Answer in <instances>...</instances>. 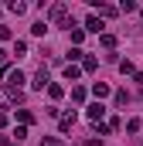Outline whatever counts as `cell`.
<instances>
[{"instance_id":"obj_1","label":"cell","mask_w":143,"mask_h":146,"mask_svg":"<svg viewBox=\"0 0 143 146\" xmlns=\"http://www.w3.org/2000/svg\"><path fill=\"white\" fill-rule=\"evenodd\" d=\"M85 115H89L92 122H99V119L106 115V106H102V102H96V106H89V109H85Z\"/></svg>"},{"instance_id":"obj_2","label":"cell","mask_w":143,"mask_h":146,"mask_svg":"<svg viewBox=\"0 0 143 146\" xmlns=\"http://www.w3.org/2000/svg\"><path fill=\"white\" fill-rule=\"evenodd\" d=\"M48 14H51V21H65V17H68V7H65V3H55Z\"/></svg>"},{"instance_id":"obj_3","label":"cell","mask_w":143,"mask_h":146,"mask_svg":"<svg viewBox=\"0 0 143 146\" xmlns=\"http://www.w3.org/2000/svg\"><path fill=\"white\" fill-rule=\"evenodd\" d=\"M102 27H106V24H102V21H99V17H96V14H92V17H89V21H85V31H92V34H99V31H102Z\"/></svg>"},{"instance_id":"obj_4","label":"cell","mask_w":143,"mask_h":146,"mask_svg":"<svg viewBox=\"0 0 143 146\" xmlns=\"http://www.w3.org/2000/svg\"><path fill=\"white\" fill-rule=\"evenodd\" d=\"M31 85H34V88H44V85H48V72L41 68V72L34 75V82H31Z\"/></svg>"},{"instance_id":"obj_5","label":"cell","mask_w":143,"mask_h":146,"mask_svg":"<svg viewBox=\"0 0 143 146\" xmlns=\"http://www.w3.org/2000/svg\"><path fill=\"white\" fill-rule=\"evenodd\" d=\"M92 92H96L99 99H106V95H109V85H106V82H96V85H92Z\"/></svg>"},{"instance_id":"obj_6","label":"cell","mask_w":143,"mask_h":146,"mask_svg":"<svg viewBox=\"0 0 143 146\" xmlns=\"http://www.w3.org/2000/svg\"><path fill=\"white\" fill-rule=\"evenodd\" d=\"M72 126H75V112H65L61 115V129H72Z\"/></svg>"},{"instance_id":"obj_7","label":"cell","mask_w":143,"mask_h":146,"mask_svg":"<svg viewBox=\"0 0 143 146\" xmlns=\"http://www.w3.org/2000/svg\"><path fill=\"white\" fill-rule=\"evenodd\" d=\"M48 95H51V99H61L65 88H61V85H48Z\"/></svg>"},{"instance_id":"obj_8","label":"cell","mask_w":143,"mask_h":146,"mask_svg":"<svg viewBox=\"0 0 143 146\" xmlns=\"http://www.w3.org/2000/svg\"><path fill=\"white\" fill-rule=\"evenodd\" d=\"M17 119H21L24 126H31V122H34V115H31V112H27V109H21V112H17Z\"/></svg>"},{"instance_id":"obj_9","label":"cell","mask_w":143,"mask_h":146,"mask_svg":"<svg viewBox=\"0 0 143 146\" xmlns=\"http://www.w3.org/2000/svg\"><path fill=\"white\" fill-rule=\"evenodd\" d=\"M21 82H24V75H21V72H10V88H21Z\"/></svg>"},{"instance_id":"obj_10","label":"cell","mask_w":143,"mask_h":146,"mask_svg":"<svg viewBox=\"0 0 143 146\" xmlns=\"http://www.w3.org/2000/svg\"><path fill=\"white\" fill-rule=\"evenodd\" d=\"M7 10H14V14H24V10H27V7H24V3H21V0H14V3H7Z\"/></svg>"},{"instance_id":"obj_11","label":"cell","mask_w":143,"mask_h":146,"mask_svg":"<svg viewBox=\"0 0 143 146\" xmlns=\"http://www.w3.org/2000/svg\"><path fill=\"white\" fill-rule=\"evenodd\" d=\"M24 51H27V44H24V41H14V54H17V58H21V54H24Z\"/></svg>"},{"instance_id":"obj_12","label":"cell","mask_w":143,"mask_h":146,"mask_svg":"<svg viewBox=\"0 0 143 146\" xmlns=\"http://www.w3.org/2000/svg\"><path fill=\"white\" fill-rule=\"evenodd\" d=\"M31 31H34V34L41 37V34H44V31H48V24H44V21H37V24H34V27H31Z\"/></svg>"},{"instance_id":"obj_13","label":"cell","mask_w":143,"mask_h":146,"mask_svg":"<svg viewBox=\"0 0 143 146\" xmlns=\"http://www.w3.org/2000/svg\"><path fill=\"white\" fill-rule=\"evenodd\" d=\"M82 37H85V31H82V27H75V31H72V44H78Z\"/></svg>"},{"instance_id":"obj_14","label":"cell","mask_w":143,"mask_h":146,"mask_svg":"<svg viewBox=\"0 0 143 146\" xmlns=\"http://www.w3.org/2000/svg\"><path fill=\"white\" fill-rule=\"evenodd\" d=\"M102 48H116V37H112V34H102Z\"/></svg>"},{"instance_id":"obj_15","label":"cell","mask_w":143,"mask_h":146,"mask_svg":"<svg viewBox=\"0 0 143 146\" xmlns=\"http://www.w3.org/2000/svg\"><path fill=\"white\" fill-rule=\"evenodd\" d=\"M65 78H72V82H75V78H78V68H75V65H68V68H65Z\"/></svg>"},{"instance_id":"obj_16","label":"cell","mask_w":143,"mask_h":146,"mask_svg":"<svg viewBox=\"0 0 143 146\" xmlns=\"http://www.w3.org/2000/svg\"><path fill=\"white\" fill-rule=\"evenodd\" d=\"M0 41H10V27H3V24H0Z\"/></svg>"},{"instance_id":"obj_17","label":"cell","mask_w":143,"mask_h":146,"mask_svg":"<svg viewBox=\"0 0 143 146\" xmlns=\"http://www.w3.org/2000/svg\"><path fill=\"white\" fill-rule=\"evenodd\" d=\"M41 146H61V143H58V139H51V136H48V139H44V143H41Z\"/></svg>"},{"instance_id":"obj_18","label":"cell","mask_w":143,"mask_h":146,"mask_svg":"<svg viewBox=\"0 0 143 146\" xmlns=\"http://www.w3.org/2000/svg\"><path fill=\"white\" fill-rule=\"evenodd\" d=\"M3 61H7V51H0V65H3Z\"/></svg>"},{"instance_id":"obj_19","label":"cell","mask_w":143,"mask_h":146,"mask_svg":"<svg viewBox=\"0 0 143 146\" xmlns=\"http://www.w3.org/2000/svg\"><path fill=\"white\" fill-rule=\"evenodd\" d=\"M0 126H7V115H3V112H0Z\"/></svg>"},{"instance_id":"obj_20","label":"cell","mask_w":143,"mask_h":146,"mask_svg":"<svg viewBox=\"0 0 143 146\" xmlns=\"http://www.w3.org/2000/svg\"><path fill=\"white\" fill-rule=\"evenodd\" d=\"M0 146H14V143H10V139H0Z\"/></svg>"},{"instance_id":"obj_21","label":"cell","mask_w":143,"mask_h":146,"mask_svg":"<svg viewBox=\"0 0 143 146\" xmlns=\"http://www.w3.org/2000/svg\"><path fill=\"white\" fill-rule=\"evenodd\" d=\"M136 82H140V85H143V72H136Z\"/></svg>"}]
</instances>
